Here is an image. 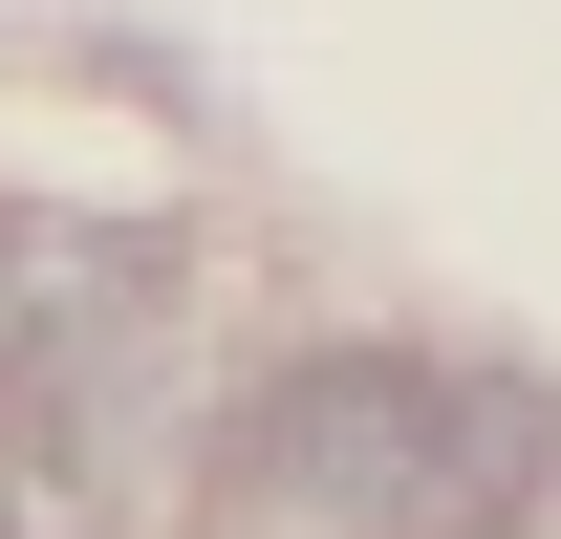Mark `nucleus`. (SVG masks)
Returning a JSON list of instances; mask_svg holds the SVG:
<instances>
[{"mask_svg":"<svg viewBox=\"0 0 561 539\" xmlns=\"http://www.w3.org/2000/svg\"><path fill=\"white\" fill-rule=\"evenodd\" d=\"M432 345H302L238 389L216 432V496L195 539H411V474H432Z\"/></svg>","mask_w":561,"mask_h":539,"instance_id":"f257e3e1","label":"nucleus"},{"mask_svg":"<svg viewBox=\"0 0 561 539\" xmlns=\"http://www.w3.org/2000/svg\"><path fill=\"white\" fill-rule=\"evenodd\" d=\"M22 367H44V280L0 260V410H22Z\"/></svg>","mask_w":561,"mask_h":539,"instance_id":"f03ea898","label":"nucleus"},{"mask_svg":"<svg viewBox=\"0 0 561 539\" xmlns=\"http://www.w3.org/2000/svg\"><path fill=\"white\" fill-rule=\"evenodd\" d=\"M518 539H561V496H540V518H518Z\"/></svg>","mask_w":561,"mask_h":539,"instance_id":"7ed1b4c3","label":"nucleus"}]
</instances>
